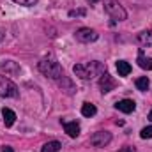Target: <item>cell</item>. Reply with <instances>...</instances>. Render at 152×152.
I'll return each instance as SVG.
<instances>
[{
  "label": "cell",
  "mask_w": 152,
  "mask_h": 152,
  "mask_svg": "<svg viewBox=\"0 0 152 152\" xmlns=\"http://www.w3.org/2000/svg\"><path fill=\"white\" fill-rule=\"evenodd\" d=\"M73 73L81 80H92L96 76H103L106 73V66L103 62H87V64H76L73 67Z\"/></svg>",
  "instance_id": "obj_1"
},
{
  "label": "cell",
  "mask_w": 152,
  "mask_h": 152,
  "mask_svg": "<svg viewBox=\"0 0 152 152\" xmlns=\"http://www.w3.org/2000/svg\"><path fill=\"white\" fill-rule=\"evenodd\" d=\"M39 71L46 76V78L53 80V81H58L62 76H66L64 75V69L60 67V64H58L53 57H46V58H42V60L39 62Z\"/></svg>",
  "instance_id": "obj_2"
},
{
  "label": "cell",
  "mask_w": 152,
  "mask_h": 152,
  "mask_svg": "<svg viewBox=\"0 0 152 152\" xmlns=\"http://www.w3.org/2000/svg\"><path fill=\"white\" fill-rule=\"evenodd\" d=\"M104 11L113 18L115 21H124L127 18L126 9L117 2V0H104Z\"/></svg>",
  "instance_id": "obj_3"
},
{
  "label": "cell",
  "mask_w": 152,
  "mask_h": 152,
  "mask_svg": "<svg viewBox=\"0 0 152 152\" xmlns=\"http://www.w3.org/2000/svg\"><path fill=\"white\" fill-rule=\"evenodd\" d=\"M0 96L2 97H18L20 90L18 87L5 76H0Z\"/></svg>",
  "instance_id": "obj_4"
},
{
  "label": "cell",
  "mask_w": 152,
  "mask_h": 152,
  "mask_svg": "<svg viewBox=\"0 0 152 152\" xmlns=\"http://www.w3.org/2000/svg\"><path fill=\"white\" fill-rule=\"evenodd\" d=\"M112 142V134L108 131H97L90 136V143L94 147H106Z\"/></svg>",
  "instance_id": "obj_5"
},
{
  "label": "cell",
  "mask_w": 152,
  "mask_h": 152,
  "mask_svg": "<svg viewBox=\"0 0 152 152\" xmlns=\"http://www.w3.org/2000/svg\"><path fill=\"white\" fill-rule=\"evenodd\" d=\"M75 37L80 42H94V41H97L99 34L96 30H92V28H80V30H76Z\"/></svg>",
  "instance_id": "obj_6"
},
{
  "label": "cell",
  "mask_w": 152,
  "mask_h": 152,
  "mask_svg": "<svg viewBox=\"0 0 152 152\" xmlns=\"http://www.w3.org/2000/svg\"><path fill=\"white\" fill-rule=\"evenodd\" d=\"M0 69L5 73V75H20V71H21V67H20V64L18 62H14V60H4V62H0Z\"/></svg>",
  "instance_id": "obj_7"
},
{
  "label": "cell",
  "mask_w": 152,
  "mask_h": 152,
  "mask_svg": "<svg viewBox=\"0 0 152 152\" xmlns=\"http://www.w3.org/2000/svg\"><path fill=\"white\" fill-rule=\"evenodd\" d=\"M115 85H117V81H115L108 73H104V75L101 76V80H99V88H101L103 94H108L110 90H113Z\"/></svg>",
  "instance_id": "obj_8"
},
{
  "label": "cell",
  "mask_w": 152,
  "mask_h": 152,
  "mask_svg": "<svg viewBox=\"0 0 152 152\" xmlns=\"http://www.w3.org/2000/svg\"><path fill=\"white\" fill-rule=\"evenodd\" d=\"M115 108H117L118 112H122V113H133L134 108H136V103L131 101V99H122V101H118V103L115 104Z\"/></svg>",
  "instance_id": "obj_9"
},
{
  "label": "cell",
  "mask_w": 152,
  "mask_h": 152,
  "mask_svg": "<svg viewBox=\"0 0 152 152\" xmlns=\"http://www.w3.org/2000/svg\"><path fill=\"white\" fill-rule=\"evenodd\" d=\"M57 85H58V87H60L66 94H75V90H76L75 85H73V81H71L67 76H62V78L57 81Z\"/></svg>",
  "instance_id": "obj_10"
},
{
  "label": "cell",
  "mask_w": 152,
  "mask_h": 152,
  "mask_svg": "<svg viewBox=\"0 0 152 152\" xmlns=\"http://www.w3.org/2000/svg\"><path fill=\"white\" fill-rule=\"evenodd\" d=\"M62 124H64L66 133H67L71 138H76V136L80 134V124H78V122H62Z\"/></svg>",
  "instance_id": "obj_11"
},
{
  "label": "cell",
  "mask_w": 152,
  "mask_h": 152,
  "mask_svg": "<svg viewBox=\"0 0 152 152\" xmlns=\"http://www.w3.org/2000/svg\"><path fill=\"white\" fill-rule=\"evenodd\" d=\"M138 66L142 69H147V71L152 69V58L143 55V50H140V53H138Z\"/></svg>",
  "instance_id": "obj_12"
},
{
  "label": "cell",
  "mask_w": 152,
  "mask_h": 152,
  "mask_svg": "<svg viewBox=\"0 0 152 152\" xmlns=\"http://www.w3.org/2000/svg\"><path fill=\"white\" fill-rule=\"evenodd\" d=\"M2 117H4V122H5L7 127H11L14 124V120H16V113L12 110H9V108H4L2 110Z\"/></svg>",
  "instance_id": "obj_13"
},
{
  "label": "cell",
  "mask_w": 152,
  "mask_h": 152,
  "mask_svg": "<svg viewBox=\"0 0 152 152\" xmlns=\"http://www.w3.org/2000/svg\"><path fill=\"white\" fill-rule=\"evenodd\" d=\"M138 42L143 46H152V30H143L138 34Z\"/></svg>",
  "instance_id": "obj_14"
},
{
  "label": "cell",
  "mask_w": 152,
  "mask_h": 152,
  "mask_svg": "<svg viewBox=\"0 0 152 152\" xmlns=\"http://www.w3.org/2000/svg\"><path fill=\"white\" fill-rule=\"evenodd\" d=\"M60 142H57V140H53V142H48V143H44L42 145V149L41 152H58L60 151Z\"/></svg>",
  "instance_id": "obj_15"
},
{
  "label": "cell",
  "mask_w": 152,
  "mask_h": 152,
  "mask_svg": "<svg viewBox=\"0 0 152 152\" xmlns=\"http://www.w3.org/2000/svg\"><path fill=\"white\" fill-rule=\"evenodd\" d=\"M117 71H118V76H127L131 73V66L126 60H118L117 62Z\"/></svg>",
  "instance_id": "obj_16"
},
{
  "label": "cell",
  "mask_w": 152,
  "mask_h": 152,
  "mask_svg": "<svg viewBox=\"0 0 152 152\" xmlns=\"http://www.w3.org/2000/svg\"><path fill=\"white\" fill-rule=\"evenodd\" d=\"M96 106L94 104H90V103H83V106H81V115L83 117H94L96 115Z\"/></svg>",
  "instance_id": "obj_17"
},
{
  "label": "cell",
  "mask_w": 152,
  "mask_h": 152,
  "mask_svg": "<svg viewBox=\"0 0 152 152\" xmlns=\"http://www.w3.org/2000/svg\"><path fill=\"white\" fill-rule=\"evenodd\" d=\"M149 85H151V81H149V78H147V76H142V78H138V80H136V88H138V90H142V92H145V90L149 88Z\"/></svg>",
  "instance_id": "obj_18"
},
{
  "label": "cell",
  "mask_w": 152,
  "mask_h": 152,
  "mask_svg": "<svg viewBox=\"0 0 152 152\" xmlns=\"http://www.w3.org/2000/svg\"><path fill=\"white\" fill-rule=\"evenodd\" d=\"M140 136H142L143 140L152 138V126H149V127H143V129H142V133H140Z\"/></svg>",
  "instance_id": "obj_19"
},
{
  "label": "cell",
  "mask_w": 152,
  "mask_h": 152,
  "mask_svg": "<svg viewBox=\"0 0 152 152\" xmlns=\"http://www.w3.org/2000/svg\"><path fill=\"white\" fill-rule=\"evenodd\" d=\"M12 2H16L20 5H25V7H32V5L37 4V0H12Z\"/></svg>",
  "instance_id": "obj_20"
},
{
  "label": "cell",
  "mask_w": 152,
  "mask_h": 152,
  "mask_svg": "<svg viewBox=\"0 0 152 152\" xmlns=\"http://www.w3.org/2000/svg\"><path fill=\"white\" fill-rule=\"evenodd\" d=\"M85 9H76V11H69V16L71 18H75V16H85Z\"/></svg>",
  "instance_id": "obj_21"
},
{
  "label": "cell",
  "mask_w": 152,
  "mask_h": 152,
  "mask_svg": "<svg viewBox=\"0 0 152 152\" xmlns=\"http://www.w3.org/2000/svg\"><path fill=\"white\" fill-rule=\"evenodd\" d=\"M118 152H134V149L133 147H124V149H120Z\"/></svg>",
  "instance_id": "obj_22"
},
{
  "label": "cell",
  "mask_w": 152,
  "mask_h": 152,
  "mask_svg": "<svg viewBox=\"0 0 152 152\" xmlns=\"http://www.w3.org/2000/svg\"><path fill=\"white\" fill-rule=\"evenodd\" d=\"M4 39H5V30H4V28L0 27V42H2Z\"/></svg>",
  "instance_id": "obj_23"
},
{
  "label": "cell",
  "mask_w": 152,
  "mask_h": 152,
  "mask_svg": "<svg viewBox=\"0 0 152 152\" xmlns=\"http://www.w3.org/2000/svg\"><path fill=\"white\" fill-rule=\"evenodd\" d=\"M2 152H14V151H12L11 147H5V145H4V149H2Z\"/></svg>",
  "instance_id": "obj_24"
},
{
  "label": "cell",
  "mask_w": 152,
  "mask_h": 152,
  "mask_svg": "<svg viewBox=\"0 0 152 152\" xmlns=\"http://www.w3.org/2000/svg\"><path fill=\"white\" fill-rule=\"evenodd\" d=\"M149 120H151V122H152V112H151V113H149Z\"/></svg>",
  "instance_id": "obj_25"
},
{
  "label": "cell",
  "mask_w": 152,
  "mask_h": 152,
  "mask_svg": "<svg viewBox=\"0 0 152 152\" xmlns=\"http://www.w3.org/2000/svg\"><path fill=\"white\" fill-rule=\"evenodd\" d=\"M88 2H92V4H96V2H99V0H88Z\"/></svg>",
  "instance_id": "obj_26"
}]
</instances>
